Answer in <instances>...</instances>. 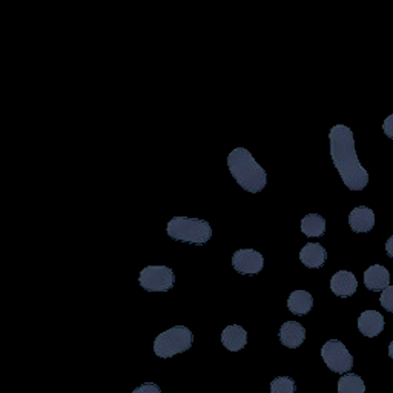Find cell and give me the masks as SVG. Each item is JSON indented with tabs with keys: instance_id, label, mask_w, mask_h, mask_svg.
Returning a JSON list of instances; mask_svg holds the SVG:
<instances>
[{
	"instance_id": "9a60e30c",
	"label": "cell",
	"mask_w": 393,
	"mask_h": 393,
	"mask_svg": "<svg viewBox=\"0 0 393 393\" xmlns=\"http://www.w3.org/2000/svg\"><path fill=\"white\" fill-rule=\"evenodd\" d=\"M287 307L294 315H307L313 307V296L306 291H295L287 298Z\"/></svg>"
},
{
	"instance_id": "603a6c76",
	"label": "cell",
	"mask_w": 393,
	"mask_h": 393,
	"mask_svg": "<svg viewBox=\"0 0 393 393\" xmlns=\"http://www.w3.org/2000/svg\"><path fill=\"white\" fill-rule=\"evenodd\" d=\"M389 357L393 359V341L389 344Z\"/></svg>"
},
{
	"instance_id": "7c38bea8",
	"label": "cell",
	"mask_w": 393,
	"mask_h": 393,
	"mask_svg": "<svg viewBox=\"0 0 393 393\" xmlns=\"http://www.w3.org/2000/svg\"><path fill=\"white\" fill-rule=\"evenodd\" d=\"M300 260L307 269H321L327 260V250L318 243H307L300 250Z\"/></svg>"
},
{
	"instance_id": "8992f818",
	"label": "cell",
	"mask_w": 393,
	"mask_h": 393,
	"mask_svg": "<svg viewBox=\"0 0 393 393\" xmlns=\"http://www.w3.org/2000/svg\"><path fill=\"white\" fill-rule=\"evenodd\" d=\"M321 357L326 366L335 373L346 375L353 367V357L347 347L338 340H331L321 347Z\"/></svg>"
},
{
	"instance_id": "6da1fadb",
	"label": "cell",
	"mask_w": 393,
	"mask_h": 393,
	"mask_svg": "<svg viewBox=\"0 0 393 393\" xmlns=\"http://www.w3.org/2000/svg\"><path fill=\"white\" fill-rule=\"evenodd\" d=\"M331 157L333 166L340 172L341 180L350 191H363L369 183V172L359 163L355 137L349 126L335 125L329 132Z\"/></svg>"
},
{
	"instance_id": "44dd1931",
	"label": "cell",
	"mask_w": 393,
	"mask_h": 393,
	"mask_svg": "<svg viewBox=\"0 0 393 393\" xmlns=\"http://www.w3.org/2000/svg\"><path fill=\"white\" fill-rule=\"evenodd\" d=\"M383 131H384V134H385V135H388L389 139H392V140H393V114H392V115H389V117L384 120V123H383Z\"/></svg>"
},
{
	"instance_id": "3957f363",
	"label": "cell",
	"mask_w": 393,
	"mask_h": 393,
	"mask_svg": "<svg viewBox=\"0 0 393 393\" xmlns=\"http://www.w3.org/2000/svg\"><path fill=\"white\" fill-rule=\"evenodd\" d=\"M166 232L172 240L191 244H206L212 237V228L208 222L188 217H174L167 223Z\"/></svg>"
},
{
	"instance_id": "8fae6325",
	"label": "cell",
	"mask_w": 393,
	"mask_h": 393,
	"mask_svg": "<svg viewBox=\"0 0 393 393\" xmlns=\"http://www.w3.org/2000/svg\"><path fill=\"white\" fill-rule=\"evenodd\" d=\"M364 285L372 292H383L390 286V274L381 264H373L364 272Z\"/></svg>"
},
{
	"instance_id": "d6986e66",
	"label": "cell",
	"mask_w": 393,
	"mask_h": 393,
	"mask_svg": "<svg viewBox=\"0 0 393 393\" xmlns=\"http://www.w3.org/2000/svg\"><path fill=\"white\" fill-rule=\"evenodd\" d=\"M379 302H381V306L385 311L393 313V286H388L384 289L381 296H379Z\"/></svg>"
},
{
	"instance_id": "ffe728a7",
	"label": "cell",
	"mask_w": 393,
	"mask_h": 393,
	"mask_svg": "<svg viewBox=\"0 0 393 393\" xmlns=\"http://www.w3.org/2000/svg\"><path fill=\"white\" fill-rule=\"evenodd\" d=\"M132 393H162V390H160V388L156 383H145V384L139 385V388L135 389Z\"/></svg>"
},
{
	"instance_id": "9c48e42d",
	"label": "cell",
	"mask_w": 393,
	"mask_h": 393,
	"mask_svg": "<svg viewBox=\"0 0 393 393\" xmlns=\"http://www.w3.org/2000/svg\"><path fill=\"white\" fill-rule=\"evenodd\" d=\"M278 337L283 346H286L287 349H296L300 347L306 340V329L302 327L296 321H286L285 324L280 327Z\"/></svg>"
},
{
	"instance_id": "5b68a950",
	"label": "cell",
	"mask_w": 393,
	"mask_h": 393,
	"mask_svg": "<svg viewBox=\"0 0 393 393\" xmlns=\"http://www.w3.org/2000/svg\"><path fill=\"white\" fill-rule=\"evenodd\" d=\"M139 283L147 292H167L176 285V275L167 266H146L139 275Z\"/></svg>"
},
{
	"instance_id": "52a82bcc",
	"label": "cell",
	"mask_w": 393,
	"mask_h": 393,
	"mask_svg": "<svg viewBox=\"0 0 393 393\" xmlns=\"http://www.w3.org/2000/svg\"><path fill=\"white\" fill-rule=\"evenodd\" d=\"M232 266L241 275H257L264 267V259L259 250L240 249L232 257Z\"/></svg>"
},
{
	"instance_id": "2e32d148",
	"label": "cell",
	"mask_w": 393,
	"mask_h": 393,
	"mask_svg": "<svg viewBox=\"0 0 393 393\" xmlns=\"http://www.w3.org/2000/svg\"><path fill=\"white\" fill-rule=\"evenodd\" d=\"M301 232L306 237H321L326 232V220L320 214H307L301 220Z\"/></svg>"
},
{
	"instance_id": "ba28073f",
	"label": "cell",
	"mask_w": 393,
	"mask_h": 393,
	"mask_svg": "<svg viewBox=\"0 0 393 393\" xmlns=\"http://www.w3.org/2000/svg\"><path fill=\"white\" fill-rule=\"evenodd\" d=\"M358 289V280L349 270H338L331 278V291L340 298H349Z\"/></svg>"
},
{
	"instance_id": "7402d4cb",
	"label": "cell",
	"mask_w": 393,
	"mask_h": 393,
	"mask_svg": "<svg viewBox=\"0 0 393 393\" xmlns=\"http://www.w3.org/2000/svg\"><path fill=\"white\" fill-rule=\"evenodd\" d=\"M385 252H388L390 259H393V235L385 241Z\"/></svg>"
},
{
	"instance_id": "30bf717a",
	"label": "cell",
	"mask_w": 393,
	"mask_h": 393,
	"mask_svg": "<svg viewBox=\"0 0 393 393\" xmlns=\"http://www.w3.org/2000/svg\"><path fill=\"white\" fill-rule=\"evenodd\" d=\"M359 332L367 338H375L384 331V317L377 311H364L358 318Z\"/></svg>"
},
{
	"instance_id": "7a4b0ae2",
	"label": "cell",
	"mask_w": 393,
	"mask_h": 393,
	"mask_svg": "<svg viewBox=\"0 0 393 393\" xmlns=\"http://www.w3.org/2000/svg\"><path fill=\"white\" fill-rule=\"evenodd\" d=\"M230 176L250 194H259L267 184V172L263 169L246 147H235L228 156Z\"/></svg>"
},
{
	"instance_id": "277c9868",
	"label": "cell",
	"mask_w": 393,
	"mask_h": 393,
	"mask_svg": "<svg viewBox=\"0 0 393 393\" xmlns=\"http://www.w3.org/2000/svg\"><path fill=\"white\" fill-rule=\"evenodd\" d=\"M194 344V335L186 326H174L162 332L154 341V352L160 358H172L184 353Z\"/></svg>"
},
{
	"instance_id": "ac0fdd59",
	"label": "cell",
	"mask_w": 393,
	"mask_h": 393,
	"mask_svg": "<svg viewBox=\"0 0 393 393\" xmlns=\"http://www.w3.org/2000/svg\"><path fill=\"white\" fill-rule=\"evenodd\" d=\"M296 385L291 377H278L270 383V393H295Z\"/></svg>"
},
{
	"instance_id": "e0dca14e",
	"label": "cell",
	"mask_w": 393,
	"mask_h": 393,
	"mask_svg": "<svg viewBox=\"0 0 393 393\" xmlns=\"http://www.w3.org/2000/svg\"><path fill=\"white\" fill-rule=\"evenodd\" d=\"M338 393H366L363 378L355 373H346L338 379Z\"/></svg>"
},
{
	"instance_id": "4fadbf2b",
	"label": "cell",
	"mask_w": 393,
	"mask_h": 393,
	"mask_svg": "<svg viewBox=\"0 0 393 393\" xmlns=\"http://www.w3.org/2000/svg\"><path fill=\"white\" fill-rule=\"evenodd\" d=\"M349 224L353 232L363 234V232H370L375 226V214L367 206H358L349 214Z\"/></svg>"
},
{
	"instance_id": "5bb4252c",
	"label": "cell",
	"mask_w": 393,
	"mask_h": 393,
	"mask_svg": "<svg viewBox=\"0 0 393 393\" xmlns=\"http://www.w3.org/2000/svg\"><path fill=\"white\" fill-rule=\"evenodd\" d=\"M222 343L230 352L243 350L248 344V332L238 324L228 326L222 332Z\"/></svg>"
}]
</instances>
